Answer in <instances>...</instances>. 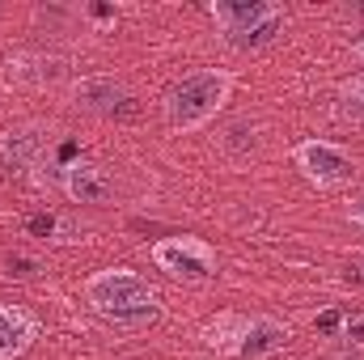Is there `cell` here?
<instances>
[{
  "mask_svg": "<svg viewBox=\"0 0 364 360\" xmlns=\"http://www.w3.org/2000/svg\"><path fill=\"white\" fill-rule=\"evenodd\" d=\"M85 301L93 305V314H102L106 322L114 327H153L161 318V297L157 288L140 275V271H127V268H106V271H93L85 280Z\"/></svg>",
  "mask_w": 364,
  "mask_h": 360,
  "instance_id": "cell-1",
  "label": "cell"
},
{
  "mask_svg": "<svg viewBox=\"0 0 364 360\" xmlns=\"http://www.w3.org/2000/svg\"><path fill=\"white\" fill-rule=\"evenodd\" d=\"M233 73H225V68H195V73H182L178 81L166 90V123L182 132V136H191V132H199V127H208L220 110H225V102L233 97Z\"/></svg>",
  "mask_w": 364,
  "mask_h": 360,
  "instance_id": "cell-2",
  "label": "cell"
},
{
  "mask_svg": "<svg viewBox=\"0 0 364 360\" xmlns=\"http://www.w3.org/2000/svg\"><path fill=\"white\" fill-rule=\"evenodd\" d=\"M292 162H296V170L305 179L314 186H322V191H335V186L356 179V162L339 144H331V140H301L292 149Z\"/></svg>",
  "mask_w": 364,
  "mask_h": 360,
  "instance_id": "cell-3",
  "label": "cell"
},
{
  "mask_svg": "<svg viewBox=\"0 0 364 360\" xmlns=\"http://www.w3.org/2000/svg\"><path fill=\"white\" fill-rule=\"evenodd\" d=\"M153 263L174 280H212L216 250L203 238H161L153 242Z\"/></svg>",
  "mask_w": 364,
  "mask_h": 360,
  "instance_id": "cell-4",
  "label": "cell"
},
{
  "mask_svg": "<svg viewBox=\"0 0 364 360\" xmlns=\"http://www.w3.org/2000/svg\"><path fill=\"white\" fill-rule=\"evenodd\" d=\"M51 153V127L43 123H21L0 136V166L4 170H30Z\"/></svg>",
  "mask_w": 364,
  "mask_h": 360,
  "instance_id": "cell-5",
  "label": "cell"
},
{
  "mask_svg": "<svg viewBox=\"0 0 364 360\" xmlns=\"http://www.w3.org/2000/svg\"><path fill=\"white\" fill-rule=\"evenodd\" d=\"M60 191L73 199V203H106L110 195H114V182L110 174L90 162V157H77V162H68V166H60Z\"/></svg>",
  "mask_w": 364,
  "mask_h": 360,
  "instance_id": "cell-6",
  "label": "cell"
},
{
  "mask_svg": "<svg viewBox=\"0 0 364 360\" xmlns=\"http://www.w3.org/2000/svg\"><path fill=\"white\" fill-rule=\"evenodd\" d=\"M275 13H284V9L272 4V0H216L212 4V17L225 30V43H237L242 34H250L263 21H272Z\"/></svg>",
  "mask_w": 364,
  "mask_h": 360,
  "instance_id": "cell-7",
  "label": "cell"
},
{
  "mask_svg": "<svg viewBox=\"0 0 364 360\" xmlns=\"http://www.w3.org/2000/svg\"><path fill=\"white\" fill-rule=\"evenodd\" d=\"M127 102H132L127 85L110 73H93V77H81L73 85V106L85 115H119Z\"/></svg>",
  "mask_w": 364,
  "mask_h": 360,
  "instance_id": "cell-8",
  "label": "cell"
},
{
  "mask_svg": "<svg viewBox=\"0 0 364 360\" xmlns=\"http://www.w3.org/2000/svg\"><path fill=\"white\" fill-rule=\"evenodd\" d=\"M292 339V331L272 318V314H259V318H250L246 322V335H242V344H237V360H263V356H275V352H284V344Z\"/></svg>",
  "mask_w": 364,
  "mask_h": 360,
  "instance_id": "cell-9",
  "label": "cell"
},
{
  "mask_svg": "<svg viewBox=\"0 0 364 360\" xmlns=\"http://www.w3.org/2000/svg\"><path fill=\"white\" fill-rule=\"evenodd\" d=\"M38 339V322L34 314H26L21 305H0V360L26 356Z\"/></svg>",
  "mask_w": 364,
  "mask_h": 360,
  "instance_id": "cell-10",
  "label": "cell"
},
{
  "mask_svg": "<svg viewBox=\"0 0 364 360\" xmlns=\"http://www.w3.org/2000/svg\"><path fill=\"white\" fill-rule=\"evenodd\" d=\"M246 314H216L208 327H203V339H208V348L212 352H220V356H237V344H242V335H246Z\"/></svg>",
  "mask_w": 364,
  "mask_h": 360,
  "instance_id": "cell-11",
  "label": "cell"
},
{
  "mask_svg": "<svg viewBox=\"0 0 364 360\" xmlns=\"http://www.w3.org/2000/svg\"><path fill=\"white\" fill-rule=\"evenodd\" d=\"M220 149H225L229 157H246V153H255V149H259V123H250V119L229 123L225 136H220Z\"/></svg>",
  "mask_w": 364,
  "mask_h": 360,
  "instance_id": "cell-12",
  "label": "cell"
},
{
  "mask_svg": "<svg viewBox=\"0 0 364 360\" xmlns=\"http://www.w3.org/2000/svg\"><path fill=\"white\" fill-rule=\"evenodd\" d=\"M339 119L364 123V73L352 77V81H343V90H339Z\"/></svg>",
  "mask_w": 364,
  "mask_h": 360,
  "instance_id": "cell-13",
  "label": "cell"
},
{
  "mask_svg": "<svg viewBox=\"0 0 364 360\" xmlns=\"http://www.w3.org/2000/svg\"><path fill=\"white\" fill-rule=\"evenodd\" d=\"M335 339H339L348 352H364V309H356V314H343V322H339Z\"/></svg>",
  "mask_w": 364,
  "mask_h": 360,
  "instance_id": "cell-14",
  "label": "cell"
},
{
  "mask_svg": "<svg viewBox=\"0 0 364 360\" xmlns=\"http://www.w3.org/2000/svg\"><path fill=\"white\" fill-rule=\"evenodd\" d=\"M60 221H64V216H55V212H38V216L26 221V233H34V238H43V242H60Z\"/></svg>",
  "mask_w": 364,
  "mask_h": 360,
  "instance_id": "cell-15",
  "label": "cell"
},
{
  "mask_svg": "<svg viewBox=\"0 0 364 360\" xmlns=\"http://www.w3.org/2000/svg\"><path fill=\"white\" fill-rule=\"evenodd\" d=\"M4 275H17V280H26V275H34V271H43L38 259H21V255H4Z\"/></svg>",
  "mask_w": 364,
  "mask_h": 360,
  "instance_id": "cell-16",
  "label": "cell"
},
{
  "mask_svg": "<svg viewBox=\"0 0 364 360\" xmlns=\"http://www.w3.org/2000/svg\"><path fill=\"white\" fill-rule=\"evenodd\" d=\"M339 322H343V314H339V309H326V314L318 318V331H322V335H335Z\"/></svg>",
  "mask_w": 364,
  "mask_h": 360,
  "instance_id": "cell-17",
  "label": "cell"
},
{
  "mask_svg": "<svg viewBox=\"0 0 364 360\" xmlns=\"http://www.w3.org/2000/svg\"><path fill=\"white\" fill-rule=\"evenodd\" d=\"M348 216H352V225H360V229H364V195L352 203V208H348Z\"/></svg>",
  "mask_w": 364,
  "mask_h": 360,
  "instance_id": "cell-18",
  "label": "cell"
},
{
  "mask_svg": "<svg viewBox=\"0 0 364 360\" xmlns=\"http://www.w3.org/2000/svg\"><path fill=\"white\" fill-rule=\"evenodd\" d=\"M352 55H356V60H360V64H364V34H360V38H356V43H352Z\"/></svg>",
  "mask_w": 364,
  "mask_h": 360,
  "instance_id": "cell-19",
  "label": "cell"
},
{
  "mask_svg": "<svg viewBox=\"0 0 364 360\" xmlns=\"http://www.w3.org/2000/svg\"><path fill=\"white\" fill-rule=\"evenodd\" d=\"M356 13H364V9H356Z\"/></svg>",
  "mask_w": 364,
  "mask_h": 360,
  "instance_id": "cell-20",
  "label": "cell"
}]
</instances>
